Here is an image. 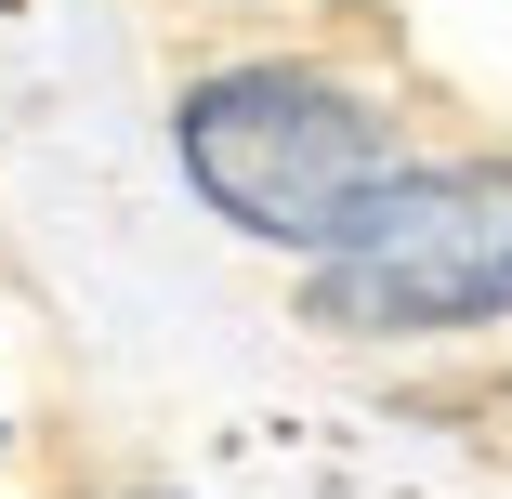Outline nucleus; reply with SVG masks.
<instances>
[{"label": "nucleus", "mask_w": 512, "mask_h": 499, "mask_svg": "<svg viewBox=\"0 0 512 499\" xmlns=\"http://www.w3.org/2000/svg\"><path fill=\"white\" fill-rule=\"evenodd\" d=\"M329 342H473L512 329V158H407L329 263H302Z\"/></svg>", "instance_id": "obj_2"}, {"label": "nucleus", "mask_w": 512, "mask_h": 499, "mask_svg": "<svg viewBox=\"0 0 512 499\" xmlns=\"http://www.w3.org/2000/svg\"><path fill=\"white\" fill-rule=\"evenodd\" d=\"M171 158L211 197V224H237L250 250L329 263L355 237V211L407 171V132L368 79H342L316 53H237L171 92Z\"/></svg>", "instance_id": "obj_1"}, {"label": "nucleus", "mask_w": 512, "mask_h": 499, "mask_svg": "<svg viewBox=\"0 0 512 499\" xmlns=\"http://www.w3.org/2000/svg\"><path fill=\"white\" fill-rule=\"evenodd\" d=\"M145 499H171V486H145Z\"/></svg>", "instance_id": "obj_3"}]
</instances>
